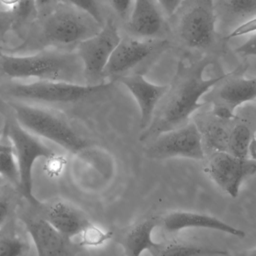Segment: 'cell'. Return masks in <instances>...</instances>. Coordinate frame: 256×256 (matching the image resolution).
<instances>
[{"instance_id": "19", "label": "cell", "mask_w": 256, "mask_h": 256, "mask_svg": "<svg viewBox=\"0 0 256 256\" xmlns=\"http://www.w3.org/2000/svg\"><path fill=\"white\" fill-rule=\"evenodd\" d=\"M216 26L228 28V32L238 24L255 18L256 0H213Z\"/></svg>"}, {"instance_id": "9", "label": "cell", "mask_w": 256, "mask_h": 256, "mask_svg": "<svg viewBox=\"0 0 256 256\" xmlns=\"http://www.w3.org/2000/svg\"><path fill=\"white\" fill-rule=\"evenodd\" d=\"M145 152L148 158L159 160L177 158L194 160L205 159L201 131L196 122L190 121L159 134L149 142Z\"/></svg>"}, {"instance_id": "8", "label": "cell", "mask_w": 256, "mask_h": 256, "mask_svg": "<svg viewBox=\"0 0 256 256\" xmlns=\"http://www.w3.org/2000/svg\"><path fill=\"white\" fill-rule=\"evenodd\" d=\"M121 38L115 22L108 20L99 32L77 45L75 52L82 63L86 84L105 82V67Z\"/></svg>"}, {"instance_id": "32", "label": "cell", "mask_w": 256, "mask_h": 256, "mask_svg": "<svg viewBox=\"0 0 256 256\" xmlns=\"http://www.w3.org/2000/svg\"><path fill=\"white\" fill-rule=\"evenodd\" d=\"M14 27H15L14 16L7 12L0 10V36H5Z\"/></svg>"}, {"instance_id": "16", "label": "cell", "mask_w": 256, "mask_h": 256, "mask_svg": "<svg viewBox=\"0 0 256 256\" xmlns=\"http://www.w3.org/2000/svg\"><path fill=\"white\" fill-rule=\"evenodd\" d=\"M116 80L123 84L132 94L139 108L140 126L144 130L151 121L155 110L169 85H156L149 82L141 74L120 75Z\"/></svg>"}, {"instance_id": "7", "label": "cell", "mask_w": 256, "mask_h": 256, "mask_svg": "<svg viewBox=\"0 0 256 256\" xmlns=\"http://www.w3.org/2000/svg\"><path fill=\"white\" fill-rule=\"evenodd\" d=\"M6 132L12 143L18 164L20 190L29 204L37 209L42 202L33 192V167L36 160L41 158H55V152L44 144L36 136L21 127L15 118L7 124Z\"/></svg>"}, {"instance_id": "6", "label": "cell", "mask_w": 256, "mask_h": 256, "mask_svg": "<svg viewBox=\"0 0 256 256\" xmlns=\"http://www.w3.org/2000/svg\"><path fill=\"white\" fill-rule=\"evenodd\" d=\"M169 18L174 31L189 48L203 49L213 43L217 30L213 0H183Z\"/></svg>"}, {"instance_id": "18", "label": "cell", "mask_w": 256, "mask_h": 256, "mask_svg": "<svg viewBox=\"0 0 256 256\" xmlns=\"http://www.w3.org/2000/svg\"><path fill=\"white\" fill-rule=\"evenodd\" d=\"M158 225L159 220L150 218L138 222L126 230L118 240L125 256H141L144 251L159 249L161 244L153 239V231Z\"/></svg>"}, {"instance_id": "1", "label": "cell", "mask_w": 256, "mask_h": 256, "mask_svg": "<svg viewBox=\"0 0 256 256\" xmlns=\"http://www.w3.org/2000/svg\"><path fill=\"white\" fill-rule=\"evenodd\" d=\"M211 63L207 58L191 64L180 63L174 81L158 104L150 124L140 135V142H149L159 134L189 122L192 114L204 105L201 98L241 68L207 78L204 73Z\"/></svg>"}, {"instance_id": "12", "label": "cell", "mask_w": 256, "mask_h": 256, "mask_svg": "<svg viewBox=\"0 0 256 256\" xmlns=\"http://www.w3.org/2000/svg\"><path fill=\"white\" fill-rule=\"evenodd\" d=\"M36 248L37 256H75L78 248L42 218L21 216Z\"/></svg>"}, {"instance_id": "13", "label": "cell", "mask_w": 256, "mask_h": 256, "mask_svg": "<svg viewBox=\"0 0 256 256\" xmlns=\"http://www.w3.org/2000/svg\"><path fill=\"white\" fill-rule=\"evenodd\" d=\"M256 97L255 78H237L224 82L213 99V114L216 118L228 120L234 117V111Z\"/></svg>"}, {"instance_id": "4", "label": "cell", "mask_w": 256, "mask_h": 256, "mask_svg": "<svg viewBox=\"0 0 256 256\" xmlns=\"http://www.w3.org/2000/svg\"><path fill=\"white\" fill-rule=\"evenodd\" d=\"M15 120L23 128L37 137L55 143L72 154L82 153L87 142L65 120L48 110L29 103H9Z\"/></svg>"}, {"instance_id": "10", "label": "cell", "mask_w": 256, "mask_h": 256, "mask_svg": "<svg viewBox=\"0 0 256 256\" xmlns=\"http://www.w3.org/2000/svg\"><path fill=\"white\" fill-rule=\"evenodd\" d=\"M213 182L231 198H237L246 179L255 176V160L240 159L226 152H213L205 168Z\"/></svg>"}, {"instance_id": "22", "label": "cell", "mask_w": 256, "mask_h": 256, "mask_svg": "<svg viewBox=\"0 0 256 256\" xmlns=\"http://www.w3.org/2000/svg\"><path fill=\"white\" fill-rule=\"evenodd\" d=\"M0 10L14 16L15 26L37 18L34 0H0Z\"/></svg>"}, {"instance_id": "20", "label": "cell", "mask_w": 256, "mask_h": 256, "mask_svg": "<svg viewBox=\"0 0 256 256\" xmlns=\"http://www.w3.org/2000/svg\"><path fill=\"white\" fill-rule=\"evenodd\" d=\"M254 135L246 124L234 126L228 135L226 152L240 159H250L249 148Z\"/></svg>"}, {"instance_id": "2", "label": "cell", "mask_w": 256, "mask_h": 256, "mask_svg": "<svg viewBox=\"0 0 256 256\" xmlns=\"http://www.w3.org/2000/svg\"><path fill=\"white\" fill-rule=\"evenodd\" d=\"M102 26L87 14L72 6L60 2L47 16L39 18L30 34L20 46L9 50L8 54L36 52L49 48L76 46L99 32Z\"/></svg>"}, {"instance_id": "11", "label": "cell", "mask_w": 256, "mask_h": 256, "mask_svg": "<svg viewBox=\"0 0 256 256\" xmlns=\"http://www.w3.org/2000/svg\"><path fill=\"white\" fill-rule=\"evenodd\" d=\"M167 45V40L157 38H121L108 60L104 78L120 76Z\"/></svg>"}, {"instance_id": "36", "label": "cell", "mask_w": 256, "mask_h": 256, "mask_svg": "<svg viewBox=\"0 0 256 256\" xmlns=\"http://www.w3.org/2000/svg\"><path fill=\"white\" fill-rule=\"evenodd\" d=\"M5 182V180H3V178H1V177H0V185H1V184H3V182Z\"/></svg>"}, {"instance_id": "34", "label": "cell", "mask_w": 256, "mask_h": 256, "mask_svg": "<svg viewBox=\"0 0 256 256\" xmlns=\"http://www.w3.org/2000/svg\"><path fill=\"white\" fill-rule=\"evenodd\" d=\"M10 212V204L7 198L0 196V228L5 225Z\"/></svg>"}, {"instance_id": "24", "label": "cell", "mask_w": 256, "mask_h": 256, "mask_svg": "<svg viewBox=\"0 0 256 256\" xmlns=\"http://www.w3.org/2000/svg\"><path fill=\"white\" fill-rule=\"evenodd\" d=\"M114 236L111 231H105L93 222L87 226L80 234L79 248H99L111 240Z\"/></svg>"}, {"instance_id": "30", "label": "cell", "mask_w": 256, "mask_h": 256, "mask_svg": "<svg viewBox=\"0 0 256 256\" xmlns=\"http://www.w3.org/2000/svg\"><path fill=\"white\" fill-rule=\"evenodd\" d=\"M60 3V0H34L38 18H42L51 14Z\"/></svg>"}, {"instance_id": "35", "label": "cell", "mask_w": 256, "mask_h": 256, "mask_svg": "<svg viewBox=\"0 0 256 256\" xmlns=\"http://www.w3.org/2000/svg\"><path fill=\"white\" fill-rule=\"evenodd\" d=\"M7 112V106L6 104L0 98V114H6Z\"/></svg>"}, {"instance_id": "15", "label": "cell", "mask_w": 256, "mask_h": 256, "mask_svg": "<svg viewBox=\"0 0 256 256\" xmlns=\"http://www.w3.org/2000/svg\"><path fill=\"white\" fill-rule=\"evenodd\" d=\"M164 230L175 233L189 228L212 230L230 234L238 238L246 237V232L215 216L198 212L175 210L167 214L162 219Z\"/></svg>"}, {"instance_id": "3", "label": "cell", "mask_w": 256, "mask_h": 256, "mask_svg": "<svg viewBox=\"0 0 256 256\" xmlns=\"http://www.w3.org/2000/svg\"><path fill=\"white\" fill-rule=\"evenodd\" d=\"M0 74L12 80L60 81L84 84L82 63L76 52L43 50L33 54H0Z\"/></svg>"}, {"instance_id": "5", "label": "cell", "mask_w": 256, "mask_h": 256, "mask_svg": "<svg viewBox=\"0 0 256 256\" xmlns=\"http://www.w3.org/2000/svg\"><path fill=\"white\" fill-rule=\"evenodd\" d=\"M113 82L97 85L72 84L60 81L36 80L31 82H10L3 86L5 96L25 103L69 104L106 91Z\"/></svg>"}, {"instance_id": "17", "label": "cell", "mask_w": 256, "mask_h": 256, "mask_svg": "<svg viewBox=\"0 0 256 256\" xmlns=\"http://www.w3.org/2000/svg\"><path fill=\"white\" fill-rule=\"evenodd\" d=\"M165 13L157 0H134L127 24L140 38H156L165 30Z\"/></svg>"}, {"instance_id": "21", "label": "cell", "mask_w": 256, "mask_h": 256, "mask_svg": "<svg viewBox=\"0 0 256 256\" xmlns=\"http://www.w3.org/2000/svg\"><path fill=\"white\" fill-rule=\"evenodd\" d=\"M160 256H231L225 250L198 245L171 243L161 249Z\"/></svg>"}, {"instance_id": "23", "label": "cell", "mask_w": 256, "mask_h": 256, "mask_svg": "<svg viewBox=\"0 0 256 256\" xmlns=\"http://www.w3.org/2000/svg\"><path fill=\"white\" fill-rule=\"evenodd\" d=\"M198 128L201 131L204 146L206 143L210 146L213 152H226L230 130L225 129L218 122L206 124L204 128Z\"/></svg>"}, {"instance_id": "37", "label": "cell", "mask_w": 256, "mask_h": 256, "mask_svg": "<svg viewBox=\"0 0 256 256\" xmlns=\"http://www.w3.org/2000/svg\"><path fill=\"white\" fill-rule=\"evenodd\" d=\"M2 134H3V132H1V131H0V136H2Z\"/></svg>"}, {"instance_id": "28", "label": "cell", "mask_w": 256, "mask_h": 256, "mask_svg": "<svg viewBox=\"0 0 256 256\" xmlns=\"http://www.w3.org/2000/svg\"><path fill=\"white\" fill-rule=\"evenodd\" d=\"M256 30V18L248 20L241 24H238L228 32L225 39L231 40L241 36H249L255 34Z\"/></svg>"}, {"instance_id": "31", "label": "cell", "mask_w": 256, "mask_h": 256, "mask_svg": "<svg viewBox=\"0 0 256 256\" xmlns=\"http://www.w3.org/2000/svg\"><path fill=\"white\" fill-rule=\"evenodd\" d=\"M235 52L243 57L255 56L256 37L255 34H251L240 46L235 49Z\"/></svg>"}, {"instance_id": "26", "label": "cell", "mask_w": 256, "mask_h": 256, "mask_svg": "<svg viewBox=\"0 0 256 256\" xmlns=\"http://www.w3.org/2000/svg\"><path fill=\"white\" fill-rule=\"evenodd\" d=\"M60 2L72 6L91 16L100 25H104L103 12L98 0H60Z\"/></svg>"}, {"instance_id": "27", "label": "cell", "mask_w": 256, "mask_h": 256, "mask_svg": "<svg viewBox=\"0 0 256 256\" xmlns=\"http://www.w3.org/2000/svg\"><path fill=\"white\" fill-rule=\"evenodd\" d=\"M27 251V244L18 236H0V256H23Z\"/></svg>"}, {"instance_id": "33", "label": "cell", "mask_w": 256, "mask_h": 256, "mask_svg": "<svg viewBox=\"0 0 256 256\" xmlns=\"http://www.w3.org/2000/svg\"><path fill=\"white\" fill-rule=\"evenodd\" d=\"M165 13L166 18H169L177 10L183 0H157Z\"/></svg>"}, {"instance_id": "25", "label": "cell", "mask_w": 256, "mask_h": 256, "mask_svg": "<svg viewBox=\"0 0 256 256\" xmlns=\"http://www.w3.org/2000/svg\"><path fill=\"white\" fill-rule=\"evenodd\" d=\"M0 177L15 184H19V172L13 149L0 152Z\"/></svg>"}, {"instance_id": "29", "label": "cell", "mask_w": 256, "mask_h": 256, "mask_svg": "<svg viewBox=\"0 0 256 256\" xmlns=\"http://www.w3.org/2000/svg\"><path fill=\"white\" fill-rule=\"evenodd\" d=\"M134 0H108L110 7L117 18L127 22L130 16Z\"/></svg>"}, {"instance_id": "14", "label": "cell", "mask_w": 256, "mask_h": 256, "mask_svg": "<svg viewBox=\"0 0 256 256\" xmlns=\"http://www.w3.org/2000/svg\"><path fill=\"white\" fill-rule=\"evenodd\" d=\"M37 209L42 212L43 219L70 240L79 236L92 222L84 212L65 200L42 202Z\"/></svg>"}]
</instances>
